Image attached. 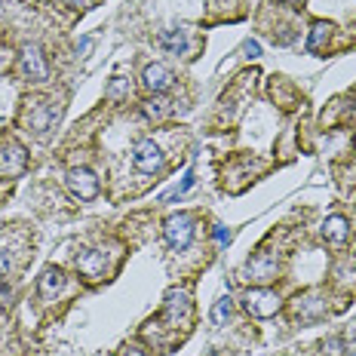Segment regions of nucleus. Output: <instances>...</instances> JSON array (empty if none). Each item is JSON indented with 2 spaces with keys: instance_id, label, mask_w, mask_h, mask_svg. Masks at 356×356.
<instances>
[{
  "instance_id": "0eeeda50",
  "label": "nucleus",
  "mask_w": 356,
  "mask_h": 356,
  "mask_svg": "<svg viewBox=\"0 0 356 356\" xmlns=\"http://www.w3.org/2000/svg\"><path fill=\"white\" fill-rule=\"evenodd\" d=\"M172 71L163 68V65H147L145 74H142V83L145 89H151V92H166L169 86H172Z\"/></svg>"
},
{
  "instance_id": "1a4fd4ad",
  "label": "nucleus",
  "mask_w": 356,
  "mask_h": 356,
  "mask_svg": "<svg viewBox=\"0 0 356 356\" xmlns=\"http://www.w3.org/2000/svg\"><path fill=\"white\" fill-rule=\"evenodd\" d=\"M323 236H325L329 243H344L347 236H350V225H347L344 215H332V218H325Z\"/></svg>"
},
{
  "instance_id": "7ed1b4c3",
  "label": "nucleus",
  "mask_w": 356,
  "mask_h": 356,
  "mask_svg": "<svg viewBox=\"0 0 356 356\" xmlns=\"http://www.w3.org/2000/svg\"><path fill=\"white\" fill-rule=\"evenodd\" d=\"M68 188H71V194L77 200L89 203V200L99 197V178H95L92 169L77 166V169H71V172H68Z\"/></svg>"
},
{
  "instance_id": "2eb2a0df",
  "label": "nucleus",
  "mask_w": 356,
  "mask_h": 356,
  "mask_svg": "<svg viewBox=\"0 0 356 356\" xmlns=\"http://www.w3.org/2000/svg\"><path fill=\"white\" fill-rule=\"evenodd\" d=\"M6 273H10V255L0 249V277H6Z\"/></svg>"
},
{
  "instance_id": "f257e3e1",
  "label": "nucleus",
  "mask_w": 356,
  "mask_h": 356,
  "mask_svg": "<svg viewBox=\"0 0 356 356\" xmlns=\"http://www.w3.org/2000/svg\"><path fill=\"white\" fill-rule=\"evenodd\" d=\"M163 236H166V243L172 249H188L191 240H194V215L181 212V215L166 218V225H163Z\"/></svg>"
},
{
  "instance_id": "dca6fc26",
  "label": "nucleus",
  "mask_w": 356,
  "mask_h": 356,
  "mask_svg": "<svg viewBox=\"0 0 356 356\" xmlns=\"http://www.w3.org/2000/svg\"><path fill=\"white\" fill-rule=\"evenodd\" d=\"M246 56H249V58L261 56V47H258V43H255V40H246Z\"/></svg>"
},
{
  "instance_id": "9d476101",
  "label": "nucleus",
  "mask_w": 356,
  "mask_h": 356,
  "mask_svg": "<svg viewBox=\"0 0 356 356\" xmlns=\"http://www.w3.org/2000/svg\"><path fill=\"white\" fill-rule=\"evenodd\" d=\"M329 37H332V25H325V22H314L310 37H307V53H320L325 43H329Z\"/></svg>"
},
{
  "instance_id": "f3484780",
  "label": "nucleus",
  "mask_w": 356,
  "mask_h": 356,
  "mask_svg": "<svg viewBox=\"0 0 356 356\" xmlns=\"http://www.w3.org/2000/svg\"><path fill=\"white\" fill-rule=\"evenodd\" d=\"M215 240L227 243V240H231V234H227V231H225V227H221V225H218V227H215Z\"/></svg>"
},
{
  "instance_id": "aec40b11",
  "label": "nucleus",
  "mask_w": 356,
  "mask_h": 356,
  "mask_svg": "<svg viewBox=\"0 0 356 356\" xmlns=\"http://www.w3.org/2000/svg\"><path fill=\"white\" fill-rule=\"evenodd\" d=\"M123 356H145V353L138 350V347H126V350H123Z\"/></svg>"
},
{
  "instance_id": "39448f33",
  "label": "nucleus",
  "mask_w": 356,
  "mask_h": 356,
  "mask_svg": "<svg viewBox=\"0 0 356 356\" xmlns=\"http://www.w3.org/2000/svg\"><path fill=\"white\" fill-rule=\"evenodd\" d=\"M77 270H80V277L83 280H99L102 273H105V252L102 249H83L77 255Z\"/></svg>"
},
{
  "instance_id": "a211bd4d",
  "label": "nucleus",
  "mask_w": 356,
  "mask_h": 356,
  "mask_svg": "<svg viewBox=\"0 0 356 356\" xmlns=\"http://www.w3.org/2000/svg\"><path fill=\"white\" fill-rule=\"evenodd\" d=\"M10 295H13V289H10V286H3V283H0V301H10Z\"/></svg>"
},
{
  "instance_id": "f03ea898",
  "label": "nucleus",
  "mask_w": 356,
  "mask_h": 356,
  "mask_svg": "<svg viewBox=\"0 0 356 356\" xmlns=\"http://www.w3.org/2000/svg\"><path fill=\"white\" fill-rule=\"evenodd\" d=\"M132 166H136L142 175L160 172V166H163V151H160V145L154 142V138H145V142H138L136 151H132Z\"/></svg>"
},
{
  "instance_id": "6ab92c4d",
  "label": "nucleus",
  "mask_w": 356,
  "mask_h": 356,
  "mask_svg": "<svg viewBox=\"0 0 356 356\" xmlns=\"http://www.w3.org/2000/svg\"><path fill=\"white\" fill-rule=\"evenodd\" d=\"M68 6H77V10H83V6H89V0H65Z\"/></svg>"
},
{
  "instance_id": "412c9836",
  "label": "nucleus",
  "mask_w": 356,
  "mask_h": 356,
  "mask_svg": "<svg viewBox=\"0 0 356 356\" xmlns=\"http://www.w3.org/2000/svg\"><path fill=\"white\" fill-rule=\"evenodd\" d=\"M289 3H301V0H289Z\"/></svg>"
},
{
  "instance_id": "ddd939ff",
  "label": "nucleus",
  "mask_w": 356,
  "mask_h": 356,
  "mask_svg": "<svg viewBox=\"0 0 356 356\" xmlns=\"http://www.w3.org/2000/svg\"><path fill=\"white\" fill-rule=\"evenodd\" d=\"M126 92H129V80H123V77H114V83L108 86V99H117V102H120Z\"/></svg>"
},
{
  "instance_id": "20e7f679",
  "label": "nucleus",
  "mask_w": 356,
  "mask_h": 356,
  "mask_svg": "<svg viewBox=\"0 0 356 356\" xmlns=\"http://www.w3.org/2000/svg\"><path fill=\"white\" fill-rule=\"evenodd\" d=\"M246 310L252 316H273L280 310V298L273 292H267V289H252L249 298H246Z\"/></svg>"
},
{
  "instance_id": "6e6552de",
  "label": "nucleus",
  "mask_w": 356,
  "mask_h": 356,
  "mask_svg": "<svg viewBox=\"0 0 356 356\" xmlns=\"http://www.w3.org/2000/svg\"><path fill=\"white\" fill-rule=\"evenodd\" d=\"M62 286H65V277L58 267H47V270L40 273V280H37V292H40L43 301H53L56 295L62 292Z\"/></svg>"
},
{
  "instance_id": "4468645a",
  "label": "nucleus",
  "mask_w": 356,
  "mask_h": 356,
  "mask_svg": "<svg viewBox=\"0 0 356 356\" xmlns=\"http://www.w3.org/2000/svg\"><path fill=\"white\" fill-rule=\"evenodd\" d=\"M194 181H197V175H194V172H188V175H184V181L178 184V188H175V191H172V194H169V197H178V194H184V191H188V188H194Z\"/></svg>"
},
{
  "instance_id": "f8f14e48",
  "label": "nucleus",
  "mask_w": 356,
  "mask_h": 356,
  "mask_svg": "<svg viewBox=\"0 0 356 356\" xmlns=\"http://www.w3.org/2000/svg\"><path fill=\"white\" fill-rule=\"evenodd\" d=\"M227 316H231V298H218L215 301V307H212V323L221 325Z\"/></svg>"
},
{
  "instance_id": "9b49d317",
  "label": "nucleus",
  "mask_w": 356,
  "mask_h": 356,
  "mask_svg": "<svg viewBox=\"0 0 356 356\" xmlns=\"http://www.w3.org/2000/svg\"><path fill=\"white\" fill-rule=\"evenodd\" d=\"M160 43H163V49H169L172 56H184V53H188V40H184L181 31H166L160 37Z\"/></svg>"
},
{
  "instance_id": "423d86ee",
  "label": "nucleus",
  "mask_w": 356,
  "mask_h": 356,
  "mask_svg": "<svg viewBox=\"0 0 356 356\" xmlns=\"http://www.w3.org/2000/svg\"><path fill=\"white\" fill-rule=\"evenodd\" d=\"M22 71H25V77L34 80V83H40V80L49 77V65L37 47H28L25 53H22Z\"/></svg>"
}]
</instances>
